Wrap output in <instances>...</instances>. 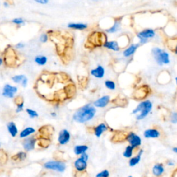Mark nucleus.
Wrapping results in <instances>:
<instances>
[{"label": "nucleus", "mask_w": 177, "mask_h": 177, "mask_svg": "<svg viewBox=\"0 0 177 177\" xmlns=\"http://www.w3.org/2000/svg\"><path fill=\"white\" fill-rule=\"evenodd\" d=\"M96 114V109L91 104H86L79 108L73 115V120L78 123H86L91 120Z\"/></svg>", "instance_id": "obj_1"}, {"label": "nucleus", "mask_w": 177, "mask_h": 177, "mask_svg": "<svg viewBox=\"0 0 177 177\" xmlns=\"http://www.w3.org/2000/svg\"><path fill=\"white\" fill-rule=\"evenodd\" d=\"M152 107V102L150 100H146L140 102L137 107L132 111V114L136 115V119L137 120H143L151 112Z\"/></svg>", "instance_id": "obj_2"}, {"label": "nucleus", "mask_w": 177, "mask_h": 177, "mask_svg": "<svg viewBox=\"0 0 177 177\" xmlns=\"http://www.w3.org/2000/svg\"><path fill=\"white\" fill-rule=\"evenodd\" d=\"M151 54L156 63L159 66L169 64L170 63V55L167 51L159 47H154L151 49Z\"/></svg>", "instance_id": "obj_3"}, {"label": "nucleus", "mask_w": 177, "mask_h": 177, "mask_svg": "<svg viewBox=\"0 0 177 177\" xmlns=\"http://www.w3.org/2000/svg\"><path fill=\"white\" fill-rule=\"evenodd\" d=\"M44 167L46 170L63 173L67 169V165L62 161H49L44 164Z\"/></svg>", "instance_id": "obj_4"}, {"label": "nucleus", "mask_w": 177, "mask_h": 177, "mask_svg": "<svg viewBox=\"0 0 177 177\" xmlns=\"http://www.w3.org/2000/svg\"><path fill=\"white\" fill-rule=\"evenodd\" d=\"M156 36V32L152 29H146L138 33L137 37L139 39V44H145L149 40L154 38Z\"/></svg>", "instance_id": "obj_5"}, {"label": "nucleus", "mask_w": 177, "mask_h": 177, "mask_svg": "<svg viewBox=\"0 0 177 177\" xmlns=\"http://www.w3.org/2000/svg\"><path fill=\"white\" fill-rule=\"evenodd\" d=\"M126 141L128 142L129 145L134 150L136 148H138L142 144V140L138 135L135 132H130L126 136Z\"/></svg>", "instance_id": "obj_6"}, {"label": "nucleus", "mask_w": 177, "mask_h": 177, "mask_svg": "<svg viewBox=\"0 0 177 177\" xmlns=\"http://www.w3.org/2000/svg\"><path fill=\"white\" fill-rule=\"evenodd\" d=\"M71 133L67 129H63L60 131L58 134V141L61 145H65L68 144L71 140Z\"/></svg>", "instance_id": "obj_7"}, {"label": "nucleus", "mask_w": 177, "mask_h": 177, "mask_svg": "<svg viewBox=\"0 0 177 177\" xmlns=\"http://www.w3.org/2000/svg\"><path fill=\"white\" fill-rule=\"evenodd\" d=\"M17 87L15 86H12L9 84H7L3 88L2 95L6 98H13L15 94L17 92Z\"/></svg>", "instance_id": "obj_8"}, {"label": "nucleus", "mask_w": 177, "mask_h": 177, "mask_svg": "<svg viewBox=\"0 0 177 177\" xmlns=\"http://www.w3.org/2000/svg\"><path fill=\"white\" fill-rule=\"evenodd\" d=\"M37 139L31 136V137H28L27 138H25L22 142V145L24 150L27 151L33 150L35 147Z\"/></svg>", "instance_id": "obj_9"}, {"label": "nucleus", "mask_w": 177, "mask_h": 177, "mask_svg": "<svg viewBox=\"0 0 177 177\" xmlns=\"http://www.w3.org/2000/svg\"><path fill=\"white\" fill-rule=\"evenodd\" d=\"M74 168L78 172H84L87 169V162L82 159L81 158H78L74 162Z\"/></svg>", "instance_id": "obj_10"}, {"label": "nucleus", "mask_w": 177, "mask_h": 177, "mask_svg": "<svg viewBox=\"0 0 177 177\" xmlns=\"http://www.w3.org/2000/svg\"><path fill=\"white\" fill-rule=\"evenodd\" d=\"M109 102H110V96L103 95L94 102V106L95 107H98V108H104L105 107H107Z\"/></svg>", "instance_id": "obj_11"}, {"label": "nucleus", "mask_w": 177, "mask_h": 177, "mask_svg": "<svg viewBox=\"0 0 177 177\" xmlns=\"http://www.w3.org/2000/svg\"><path fill=\"white\" fill-rule=\"evenodd\" d=\"M143 135L145 138H158L161 136V132L156 128L147 129L144 132Z\"/></svg>", "instance_id": "obj_12"}, {"label": "nucleus", "mask_w": 177, "mask_h": 177, "mask_svg": "<svg viewBox=\"0 0 177 177\" xmlns=\"http://www.w3.org/2000/svg\"><path fill=\"white\" fill-rule=\"evenodd\" d=\"M152 174L156 177H161L163 175L165 172V167L162 163L155 164L152 167Z\"/></svg>", "instance_id": "obj_13"}, {"label": "nucleus", "mask_w": 177, "mask_h": 177, "mask_svg": "<svg viewBox=\"0 0 177 177\" xmlns=\"http://www.w3.org/2000/svg\"><path fill=\"white\" fill-rule=\"evenodd\" d=\"M140 44H132L129 45L128 47L126 48L124 50L123 54V56L125 58H129L132 56V55L135 54L137 49L139 48Z\"/></svg>", "instance_id": "obj_14"}, {"label": "nucleus", "mask_w": 177, "mask_h": 177, "mask_svg": "<svg viewBox=\"0 0 177 177\" xmlns=\"http://www.w3.org/2000/svg\"><path fill=\"white\" fill-rule=\"evenodd\" d=\"M109 129L108 126L105 123H100L94 127V133L97 138H100L102 133L107 132Z\"/></svg>", "instance_id": "obj_15"}, {"label": "nucleus", "mask_w": 177, "mask_h": 177, "mask_svg": "<svg viewBox=\"0 0 177 177\" xmlns=\"http://www.w3.org/2000/svg\"><path fill=\"white\" fill-rule=\"evenodd\" d=\"M103 46L105 48L116 52L119 51L120 49V46L119 42H118V41H116V40H112V41H107L106 40L103 43Z\"/></svg>", "instance_id": "obj_16"}, {"label": "nucleus", "mask_w": 177, "mask_h": 177, "mask_svg": "<svg viewBox=\"0 0 177 177\" xmlns=\"http://www.w3.org/2000/svg\"><path fill=\"white\" fill-rule=\"evenodd\" d=\"M105 68L101 66V65H98L97 67L95 68V69H91V75L98 79L102 78V77L105 76Z\"/></svg>", "instance_id": "obj_17"}, {"label": "nucleus", "mask_w": 177, "mask_h": 177, "mask_svg": "<svg viewBox=\"0 0 177 177\" xmlns=\"http://www.w3.org/2000/svg\"><path fill=\"white\" fill-rule=\"evenodd\" d=\"M143 153H144L143 150H140L138 151V154H136V156L130 158L129 161V166L130 167H134L136 165H138L141 160L142 155Z\"/></svg>", "instance_id": "obj_18"}, {"label": "nucleus", "mask_w": 177, "mask_h": 177, "mask_svg": "<svg viewBox=\"0 0 177 177\" xmlns=\"http://www.w3.org/2000/svg\"><path fill=\"white\" fill-rule=\"evenodd\" d=\"M15 83L21 84L23 87H26L28 84V78L24 75H16L12 77Z\"/></svg>", "instance_id": "obj_19"}, {"label": "nucleus", "mask_w": 177, "mask_h": 177, "mask_svg": "<svg viewBox=\"0 0 177 177\" xmlns=\"http://www.w3.org/2000/svg\"><path fill=\"white\" fill-rule=\"evenodd\" d=\"M67 27L71 29L74 30H84L88 28V24L85 23H69L68 24Z\"/></svg>", "instance_id": "obj_20"}, {"label": "nucleus", "mask_w": 177, "mask_h": 177, "mask_svg": "<svg viewBox=\"0 0 177 177\" xmlns=\"http://www.w3.org/2000/svg\"><path fill=\"white\" fill-rule=\"evenodd\" d=\"M89 147L86 145H76L73 148V151L76 155H81L83 153L87 151Z\"/></svg>", "instance_id": "obj_21"}, {"label": "nucleus", "mask_w": 177, "mask_h": 177, "mask_svg": "<svg viewBox=\"0 0 177 177\" xmlns=\"http://www.w3.org/2000/svg\"><path fill=\"white\" fill-rule=\"evenodd\" d=\"M120 26H121L120 21L119 20H116L114 21L113 25L111 26L109 29H108L106 31L108 33H111V34L116 33L120 29Z\"/></svg>", "instance_id": "obj_22"}, {"label": "nucleus", "mask_w": 177, "mask_h": 177, "mask_svg": "<svg viewBox=\"0 0 177 177\" xmlns=\"http://www.w3.org/2000/svg\"><path fill=\"white\" fill-rule=\"evenodd\" d=\"M35 132V129L31 127H26L24 129H23L20 133V137L21 138H24L26 137H29V136L32 135L33 133H34Z\"/></svg>", "instance_id": "obj_23"}, {"label": "nucleus", "mask_w": 177, "mask_h": 177, "mask_svg": "<svg viewBox=\"0 0 177 177\" xmlns=\"http://www.w3.org/2000/svg\"><path fill=\"white\" fill-rule=\"evenodd\" d=\"M7 129L8 130L9 133H11L12 137H15V136L17 135L18 129L14 122H10L9 123H8Z\"/></svg>", "instance_id": "obj_24"}, {"label": "nucleus", "mask_w": 177, "mask_h": 177, "mask_svg": "<svg viewBox=\"0 0 177 177\" xmlns=\"http://www.w3.org/2000/svg\"><path fill=\"white\" fill-rule=\"evenodd\" d=\"M47 62L48 58L45 55H37L35 58V63L39 66H44Z\"/></svg>", "instance_id": "obj_25"}, {"label": "nucleus", "mask_w": 177, "mask_h": 177, "mask_svg": "<svg viewBox=\"0 0 177 177\" xmlns=\"http://www.w3.org/2000/svg\"><path fill=\"white\" fill-rule=\"evenodd\" d=\"M26 157H27V154L26 152L20 151L17 154L14 155V156L12 157V159H13L15 161H22L25 160Z\"/></svg>", "instance_id": "obj_26"}, {"label": "nucleus", "mask_w": 177, "mask_h": 177, "mask_svg": "<svg viewBox=\"0 0 177 177\" xmlns=\"http://www.w3.org/2000/svg\"><path fill=\"white\" fill-rule=\"evenodd\" d=\"M133 154V149L130 145H127L125 147V151H123V156L127 158H132Z\"/></svg>", "instance_id": "obj_27"}, {"label": "nucleus", "mask_w": 177, "mask_h": 177, "mask_svg": "<svg viewBox=\"0 0 177 177\" xmlns=\"http://www.w3.org/2000/svg\"><path fill=\"white\" fill-rule=\"evenodd\" d=\"M105 86H106V87L109 89V90H115L116 89V83H115L112 80H105Z\"/></svg>", "instance_id": "obj_28"}, {"label": "nucleus", "mask_w": 177, "mask_h": 177, "mask_svg": "<svg viewBox=\"0 0 177 177\" xmlns=\"http://www.w3.org/2000/svg\"><path fill=\"white\" fill-rule=\"evenodd\" d=\"M26 111L30 119H35V118H38L39 116L38 112L35 110L31 109H26Z\"/></svg>", "instance_id": "obj_29"}, {"label": "nucleus", "mask_w": 177, "mask_h": 177, "mask_svg": "<svg viewBox=\"0 0 177 177\" xmlns=\"http://www.w3.org/2000/svg\"><path fill=\"white\" fill-rule=\"evenodd\" d=\"M110 172L108 170H104L96 175L95 177H109Z\"/></svg>", "instance_id": "obj_30"}, {"label": "nucleus", "mask_w": 177, "mask_h": 177, "mask_svg": "<svg viewBox=\"0 0 177 177\" xmlns=\"http://www.w3.org/2000/svg\"><path fill=\"white\" fill-rule=\"evenodd\" d=\"M12 22L14 23L15 24H17V25H24V19L21 17H17L15 18L13 20H12Z\"/></svg>", "instance_id": "obj_31"}, {"label": "nucleus", "mask_w": 177, "mask_h": 177, "mask_svg": "<svg viewBox=\"0 0 177 177\" xmlns=\"http://www.w3.org/2000/svg\"><path fill=\"white\" fill-rule=\"evenodd\" d=\"M49 40V36L46 33H42L40 37V41L42 43L47 42Z\"/></svg>", "instance_id": "obj_32"}, {"label": "nucleus", "mask_w": 177, "mask_h": 177, "mask_svg": "<svg viewBox=\"0 0 177 177\" xmlns=\"http://www.w3.org/2000/svg\"><path fill=\"white\" fill-rule=\"evenodd\" d=\"M24 102H20L19 103L17 104V109H16V112L17 113H20L21 111H22L24 109Z\"/></svg>", "instance_id": "obj_33"}, {"label": "nucleus", "mask_w": 177, "mask_h": 177, "mask_svg": "<svg viewBox=\"0 0 177 177\" xmlns=\"http://www.w3.org/2000/svg\"><path fill=\"white\" fill-rule=\"evenodd\" d=\"M171 123L173 124L177 123V114L176 112H173L171 115Z\"/></svg>", "instance_id": "obj_34"}, {"label": "nucleus", "mask_w": 177, "mask_h": 177, "mask_svg": "<svg viewBox=\"0 0 177 177\" xmlns=\"http://www.w3.org/2000/svg\"><path fill=\"white\" fill-rule=\"evenodd\" d=\"M33 1H35L36 3H38V4L45 5L48 4L49 0H33Z\"/></svg>", "instance_id": "obj_35"}, {"label": "nucleus", "mask_w": 177, "mask_h": 177, "mask_svg": "<svg viewBox=\"0 0 177 177\" xmlns=\"http://www.w3.org/2000/svg\"><path fill=\"white\" fill-rule=\"evenodd\" d=\"M80 158H81L82 159H83L84 161H86V162H87V161L89 160V155L86 154V152H85V153H83L80 155Z\"/></svg>", "instance_id": "obj_36"}, {"label": "nucleus", "mask_w": 177, "mask_h": 177, "mask_svg": "<svg viewBox=\"0 0 177 177\" xmlns=\"http://www.w3.org/2000/svg\"><path fill=\"white\" fill-rule=\"evenodd\" d=\"M24 46H25V44H24L23 42H19V43H17V44H16V46H15V47H16L17 49H24Z\"/></svg>", "instance_id": "obj_37"}, {"label": "nucleus", "mask_w": 177, "mask_h": 177, "mask_svg": "<svg viewBox=\"0 0 177 177\" xmlns=\"http://www.w3.org/2000/svg\"><path fill=\"white\" fill-rule=\"evenodd\" d=\"M175 165V162L173 160H169V161H167V166H174Z\"/></svg>", "instance_id": "obj_38"}, {"label": "nucleus", "mask_w": 177, "mask_h": 177, "mask_svg": "<svg viewBox=\"0 0 177 177\" xmlns=\"http://www.w3.org/2000/svg\"><path fill=\"white\" fill-rule=\"evenodd\" d=\"M172 151L174 152V153H175V154H176L177 153V147H174L173 148H172Z\"/></svg>", "instance_id": "obj_39"}, {"label": "nucleus", "mask_w": 177, "mask_h": 177, "mask_svg": "<svg viewBox=\"0 0 177 177\" xmlns=\"http://www.w3.org/2000/svg\"><path fill=\"white\" fill-rule=\"evenodd\" d=\"M4 7L5 8H8V7H9V4H8V2H5L4 3Z\"/></svg>", "instance_id": "obj_40"}, {"label": "nucleus", "mask_w": 177, "mask_h": 177, "mask_svg": "<svg viewBox=\"0 0 177 177\" xmlns=\"http://www.w3.org/2000/svg\"><path fill=\"white\" fill-rule=\"evenodd\" d=\"M51 116L52 117H56L57 114L55 113V112H51Z\"/></svg>", "instance_id": "obj_41"}, {"label": "nucleus", "mask_w": 177, "mask_h": 177, "mask_svg": "<svg viewBox=\"0 0 177 177\" xmlns=\"http://www.w3.org/2000/svg\"><path fill=\"white\" fill-rule=\"evenodd\" d=\"M3 64V59L0 58V66Z\"/></svg>", "instance_id": "obj_42"}, {"label": "nucleus", "mask_w": 177, "mask_h": 177, "mask_svg": "<svg viewBox=\"0 0 177 177\" xmlns=\"http://www.w3.org/2000/svg\"><path fill=\"white\" fill-rule=\"evenodd\" d=\"M128 177H133V176H128Z\"/></svg>", "instance_id": "obj_43"}, {"label": "nucleus", "mask_w": 177, "mask_h": 177, "mask_svg": "<svg viewBox=\"0 0 177 177\" xmlns=\"http://www.w3.org/2000/svg\"><path fill=\"white\" fill-rule=\"evenodd\" d=\"M94 1H98V0H94Z\"/></svg>", "instance_id": "obj_44"}]
</instances>
